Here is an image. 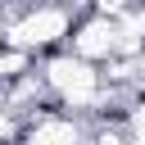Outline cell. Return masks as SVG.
Returning <instances> with one entry per match:
<instances>
[{
	"label": "cell",
	"mask_w": 145,
	"mask_h": 145,
	"mask_svg": "<svg viewBox=\"0 0 145 145\" xmlns=\"http://www.w3.org/2000/svg\"><path fill=\"white\" fill-rule=\"evenodd\" d=\"M68 32H72V9L68 5H59V0H32L0 36H5V45L41 54V50H54L59 41H68Z\"/></svg>",
	"instance_id": "cell-2"
},
{
	"label": "cell",
	"mask_w": 145,
	"mask_h": 145,
	"mask_svg": "<svg viewBox=\"0 0 145 145\" xmlns=\"http://www.w3.org/2000/svg\"><path fill=\"white\" fill-rule=\"evenodd\" d=\"M14 136H18V118L9 109H0V140H14Z\"/></svg>",
	"instance_id": "cell-6"
},
{
	"label": "cell",
	"mask_w": 145,
	"mask_h": 145,
	"mask_svg": "<svg viewBox=\"0 0 145 145\" xmlns=\"http://www.w3.org/2000/svg\"><path fill=\"white\" fill-rule=\"evenodd\" d=\"M0 45H5V36H0Z\"/></svg>",
	"instance_id": "cell-9"
},
{
	"label": "cell",
	"mask_w": 145,
	"mask_h": 145,
	"mask_svg": "<svg viewBox=\"0 0 145 145\" xmlns=\"http://www.w3.org/2000/svg\"><path fill=\"white\" fill-rule=\"evenodd\" d=\"M14 145H86V136H82V127L72 118L41 109V113L27 118V127L14 136Z\"/></svg>",
	"instance_id": "cell-4"
},
{
	"label": "cell",
	"mask_w": 145,
	"mask_h": 145,
	"mask_svg": "<svg viewBox=\"0 0 145 145\" xmlns=\"http://www.w3.org/2000/svg\"><path fill=\"white\" fill-rule=\"evenodd\" d=\"M68 45H72L77 59L109 63L113 54H122V27H118V18H109V14H86L82 23H72Z\"/></svg>",
	"instance_id": "cell-3"
},
{
	"label": "cell",
	"mask_w": 145,
	"mask_h": 145,
	"mask_svg": "<svg viewBox=\"0 0 145 145\" xmlns=\"http://www.w3.org/2000/svg\"><path fill=\"white\" fill-rule=\"evenodd\" d=\"M41 77L50 86V100H59L63 109H100L113 95V86L104 91V72H95V63L91 59H77L72 50L45 59Z\"/></svg>",
	"instance_id": "cell-1"
},
{
	"label": "cell",
	"mask_w": 145,
	"mask_h": 145,
	"mask_svg": "<svg viewBox=\"0 0 145 145\" xmlns=\"http://www.w3.org/2000/svg\"><path fill=\"white\" fill-rule=\"evenodd\" d=\"M0 109H5V86H0Z\"/></svg>",
	"instance_id": "cell-8"
},
{
	"label": "cell",
	"mask_w": 145,
	"mask_h": 145,
	"mask_svg": "<svg viewBox=\"0 0 145 145\" xmlns=\"http://www.w3.org/2000/svg\"><path fill=\"white\" fill-rule=\"evenodd\" d=\"M5 14H9V0H0V23H5Z\"/></svg>",
	"instance_id": "cell-7"
},
{
	"label": "cell",
	"mask_w": 145,
	"mask_h": 145,
	"mask_svg": "<svg viewBox=\"0 0 145 145\" xmlns=\"http://www.w3.org/2000/svg\"><path fill=\"white\" fill-rule=\"evenodd\" d=\"M32 68V54L18 50V45H0V86H9L14 77H23Z\"/></svg>",
	"instance_id": "cell-5"
}]
</instances>
